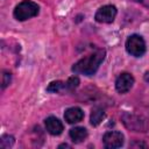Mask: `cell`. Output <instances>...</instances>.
I'll list each match as a JSON object with an SVG mask.
<instances>
[{"instance_id": "1", "label": "cell", "mask_w": 149, "mask_h": 149, "mask_svg": "<svg viewBox=\"0 0 149 149\" xmlns=\"http://www.w3.org/2000/svg\"><path fill=\"white\" fill-rule=\"evenodd\" d=\"M105 56H106V51L104 49H97L91 55L74 63L71 70L74 73H80L84 76H93L99 69L100 64L104 62Z\"/></svg>"}, {"instance_id": "2", "label": "cell", "mask_w": 149, "mask_h": 149, "mask_svg": "<svg viewBox=\"0 0 149 149\" xmlns=\"http://www.w3.org/2000/svg\"><path fill=\"white\" fill-rule=\"evenodd\" d=\"M40 12V7L36 2L30 0H23L19 5L15 6L13 15L17 21H26L36 16Z\"/></svg>"}, {"instance_id": "3", "label": "cell", "mask_w": 149, "mask_h": 149, "mask_svg": "<svg viewBox=\"0 0 149 149\" xmlns=\"http://www.w3.org/2000/svg\"><path fill=\"white\" fill-rule=\"evenodd\" d=\"M126 50L134 57H141L146 52V42L142 36L134 34L126 41Z\"/></svg>"}, {"instance_id": "4", "label": "cell", "mask_w": 149, "mask_h": 149, "mask_svg": "<svg viewBox=\"0 0 149 149\" xmlns=\"http://www.w3.org/2000/svg\"><path fill=\"white\" fill-rule=\"evenodd\" d=\"M116 7L113 6V5H105V6H101L95 15H94V19L97 22H100V23H112L116 16Z\"/></svg>"}, {"instance_id": "5", "label": "cell", "mask_w": 149, "mask_h": 149, "mask_svg": "<svg viewBox=\"0 0 149 149\" xmlns=\"http://www.w3.org/2000/svg\"><path fill=\"white\" fill-rule=\"evenodd\" d=\"M102 142H104V147L107 149H115V148H120L123 142H125V137L123 134H121L120 132H107L105 133L104 137H102Z\"/></svg>"}, {"instance_id": "6", "label": "cell", "mask_w": 149, "mask_h": 149, "mask_svg": "<svg viewBox=\"0 0 149 149\" xmlns=\"http://www.w3.org/2000/svg\"><path fill=\"white\" fill-rule=\"evenodd\" d=\"M122 120L127 128H129L134 132H146L147 125H146L144 120H142L140 116H136V115L129 114V113H125L122 115Z\"/></svg>"}, {"instance_id": "7", "label": "cell", "mask_w": 149, "mask_h": 149, "mask_svg": "<svg viewBox=\"0 0 149 149\" xmlns=\"http://www.w3.org/2000/svg\"><path fill=\"white\" fill-rule=\"evenodd\" d=\"M133 84H134V77L128 72H123L116 78L115 88L119 93H127L132 88Z\"/></svg>"}, {"instance_id": "8", "label": "cell", "mask_w": 149, "mask_h": 149, "mask_svg": "<svg viewBox=\"0 0 149 149\" xmlns=\"http://www.w3.org/2000/svg\"><path fill=\"white\" fill-rule=\"evenodd\" d=\"M44 125H45L47 132L51 135H59L64 129L63 123L56 116H48L44 121Z\"/></svg>"}, {"instance_id": "9", "label": "cell", "mask_w": 149, "mask_h": 149, "mask_svg": "<svg viewBox=\"0 0 149 149\" xmlns=\"http://www.w3.org/2000/svg\"><path fill=\"white\" fill-rule=\"evenodd\" d=\"M64 119L68 123H77L84 119V112L79 107H70L64 113Z\"/></svg>"}, {"instance_id": "10", "label": "cell", "mask_w": 149, "mask_h": 149, "mask_svg": "<svg viewBox=\"0 0 149 149\" xmlns=\"http://www.w3.org/2000/svg\"><path fill=\"white\" fill-rule=\"evenodd\" d=\"M69 135L74 143H80L87 137V130L84 127H74L70 129Z\"/></svg>"}, {"instance_id": "11", "label": "cell", "mask_w": 149, "mask_h": 149, "mask_svg": "<svg viewBox=\"0 0 149 149\" xmlns=\"http://www.w3.org/2000/svg\"><path fill=\"white\" fill-rule=\"evenodd\" d=\"M106 113L101 107H94L91 112V116H90V121L92 126H98L99 123H101V121L105 119Z\"/></svg>"}, {"instance_id": "12", "label": "cell", "mask_w": 149, "mask_h": 149, "mask_svg": "<svg viewBox=\"0 0 149 149\" xmlns=\"http://www.w3.org/2000/svg\"><path fill=\"white\" fill-rule=\"evenodd\" d=\"M47 91L50 92V93H58V92L64 91V81H62V80L51 81V83L48 85Z\"/></svg>"}, {"instance_id": "13", "label": "cell", "mask_w": 149, "mask_h": 149, "mask_svg": "<svg viewBox=\"0 0 149 149\" xmlns=\"http://www.w3.org/2000/svg\"><path fill=\"white\" fill-rule=\"evenodd\" d=\"M78 85H79V78L77 76H72L66 81H64V91H73Z\"/></svg>"}, {"instance_id": "14", "label": "cell", "mask_w": 149, "mask_h": 149, "mask_svg": "<svg viewBox=\"0 0 149 149\" xmlns=\"http://www.w3.org/2000/svg\"><path fill=\"white\" fill-rule=\"evenodd\" d=\"M14 144V137L12 135H2L1 139H0V147L1 148H10Z\"/></svg>"}, {"instance_id": "15", "label": "cell", "mask_w": 149, "mask_h": 149, "mask_svg": "<svg viewBox=\"0 0 149 149\" xmlns=\"http://www.w3.org/2000/svg\"><path fill=\"white\" fill-rule=\"evenodd\" d=\"M10 79H12L10 73H9V72H7V71H3V72H2V80H1V87H2V90H3L6 86H8V85H9Z\"/></svg>"}, {"instance_id": "16", "label": "cell", "mask_w": 149, "mask_h": 149, "mask_svg": "<svg viewBox=\"0 0 149 149\" xmlns=\"http://www.w3.org/2000/svg\"><path fill=\"white\" fill-rule=\"evenodd\" d=\"M130 147H133V148H136V147H143V148H147V144L143 143V142H133V143L130 144Z\"/></svg>"}, {"instance_id": "17", "label": "cell", "mask_w": 149, "mask_h": 149, "mask_svg": "<svg viewBox=\"0 0 149 149\" xmlns=\"http://www.w3.org/2000/svg\"><path fill=\"white\" fill-rule=\"evenodd\" d=\"M135 2H139V3H141V5H143L144 7H147V8H149V0H134Z\"/></svg>"}, {"instance_id": "18", "label": "cell", "mask_w": 149, "mask_h": 149, "mask_svg": "<svg viewBox=\"0 0 149 149\" xmlns=\"http://www.w3.org/2000/svg\"><path fill=\"white\" fill-rule=\"evenodd\" d=\"M64 147H65V148H70V146H69V144H66V143H63V144H61L58 148H64Z\"/></svg>"}]
</instances>
